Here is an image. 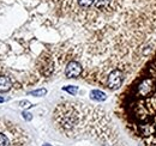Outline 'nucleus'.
<instances>
[{"label":"nucleus","instance_id":"1","mask_svg":"<svg viewBox=\"0 0 156 146\" xmlns=\"http://www.w3.org/2000/svg\"><path fill=\"white\" fill-rule=\"evenodd\" d=\"M27 133L17 125L0 120V146H23Z\"/></svg>","mask_w":156,"mask_h":146},{"label":"nucleus","instance_id":"2","mask_svg":"<svg viewBox=\"0 0 156 146\" xmlns=\"http://www.w3.org/2000/svg\"><path fill=\"white\" fill-rule=\"evenodd\" d=\"M124 82V73L119 68H114L109 72L107 77V87L109 90H118Z\"/></svg>","mask_w":156,"mask_h":146},{"label":"nucleus","instance_id":"3","mask_svg":"<svg viewBox=\"0 0 156 146\" xmlns=\"http://www.w3.org/2000/svg\"><path fill=\"white\" fill-rule=\"evenodd\" d=\"M83 72V67L78 61H70L65 68L66 78H78Z\"/></svg>","mask_w":156,"mask_h":146},{"label":"nucleus","instance_id":"4","mask_svg":"<svg viewBox=\"0 0 156 146\" xmlns=\"http://www.w3.org/2000/svg\"><path fill=\"white\" fill-rule=\"evenodd\" d=\"M12 89V80L10 77L0 76V92H7Z\"/></svg>","mask_w":156,"mask_h":146},{"label":"nucleus","instance_id":"5","mask_svg":"<svg viewBox=\"0 0 156 146\" xmlns=\"http://www.w3.org/2000/svg\"><path fill=\"white\" fill-rule=\"evenodd\" d=\"M151 85H152V82H151L150 79H145V80H143V82L139 84V86H138V90H139L141 95H143V96L149 95V94L151 92V89H152Z\"/></svg>","mask_w":156,"mask_h":146},{"label":"nucleus","instance_id":"6","mask_svg":"<svg viewBox=\"0 0 156 146\" xmlns=\"http://www.w3.org/2000/svg\"><path fill=\"white\" fill-rule=\"evenodd\" d=\"M90 98L97 102H102L107 99V95L101 90H91L90 91Z\"/></svg>","mask_w":156,"mask_h":146},{"label":"nucleus","instance_id":"7","mask_svg":"<svg viewBox=\"0 0 156 146\" xmlns=\"http://www.w3.org/2000/svg\"><path fill=\"white\" fill-rule=\"evenodd\" d=\"M63 90L66 91V92H68L70 95H72V96H75V95L78 92V87H77V86H73V85L65 86V87H63Z\"/></svg>","mask_w":156,"mask_h":146},{"label":"nucleus","instance_id":"8","mask_svg":"<svg viewBox=\"0 0 156 146\" xmlns=\"http://www.w3.org/2000/svg\"><path fill=\"white\" fill-rule=\"evenodd\" d=\"M46 94H47V90H46V89H39V90H34V91H31V92H30V95L35 96V97H42V96H45Z\"/></svg>","mask_w":156,"mask_h":146},{"label":"nucleus","instance_id":"9","mask_svg":"<svg viewBox=\"0 0 156 146\" xmlns=\"http://www.w3.org/2000/svg\"><path fill=\"white\" fill-rule=\"evenodd\" d=\"M19 105L22 107V108H31L32 107V104L29 102V101H22V102H19Z\"/></svg>","mask_w":156,"mask_h":146},{"label":"nucleus","instance_id":"10","mask_svg":"<svg viewBox=\"0 0 156 146\" xmlns=\"http://www.w3.org/2000/svg\"><path fill=\"white\" fill-rule=\"evenodd\" d=\"M22 115H23V117H24L27 121H30V120L32 119V115H31L30 113H28V112H23V114H22Z\"/></svg>","mask_w":156,"mask_h":146},{"label":"nucleus","instance_id":"11","mask_svg":"<svg viewBox=\"0 0 156 146\" xmlns=\"http://www.w3.org/2000/svg\"><path fill=\"white\" fill-rule=\"evenodd\" d=\"M3 102H4V97L0 96V103H3Z\"/></svg>","mask_w":156,"mask_h":146},{"label":"nucleus","instance_id":"12","mask_svg":"<svg viewBox=\"0 0 156 146\" xmlns=\"http://www.w3.org/2000/svg\"><path fill=\"white\" fill-rule=\"evenodd\" d=\"M43 146H52V145H49V144H45Z\"/></svg>","mask_w":156,"mask_h":146}]
</instances>
